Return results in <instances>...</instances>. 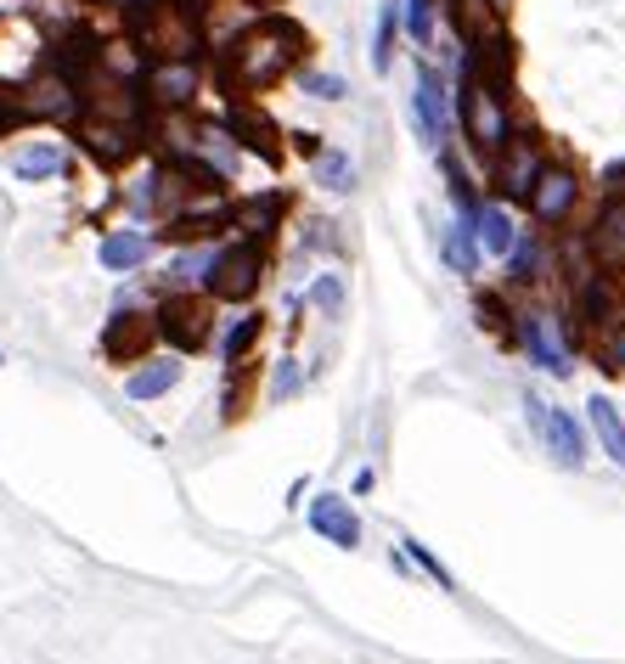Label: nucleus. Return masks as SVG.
Segmentation results:
<instances>
[{
    "mask_svg": "<svg viewBox=\"0 0 625 664\" xmlns=\"http://www.w3.org/2000/svg\"><path fill=\"white\" fill-rule=\"evenodd\" d=\"M259 327H266L259 316H243L232 332H225V360H243V355L254 349V339H259Z\"/></svg>",
    "mask_w": 625,
    "mask_h": 664,
    "instance_id": "nucleus-24",
    "label": "nucleus"
},
{
    "mask_svg": "<svg viewBox=\"0 0 625 664\" xmlns=\"http://www.w3.org/2000/svg\"><path fill=\"white\" fill-rule=\"evenodd\" d=\"M299 57H305L299 23L266 17V23L243 28V35L232 40V51H225V79H232L237 90H266V85H277Z\"/></svg>",
    "mask_w": 625,
    "mask_h": 664,
    "instance_id": "nucleus-1",
    "label": "nucleus"
},
{
    "mask_svg": "<svg viewBox=\"0 0 625 664\" xmlns=\"http://www.w3.org/2000/svg\"><path fill=\"white\" fill-rule=\"evenodd\" d=\"M74 90L69 79H57V85H35V96L23 102V113H40V119H74Z\"/></svg>",
    "mask_w": 625,
    "mask_h": 664,
    "instance_id": "nucleus-15",
    "label": "nucleus"
},
{
    "mask_svg": "<svg viewBox=\"0 0 625 664\" xmlns=\"http://www.w3.org/2000/svg\"><path fill=\"white\" fill-rule=\"evenodd\" d=\"M524 406H530V417H536V428H541V434H547V445H552V456L557 462H564V468H580V434H575V422L564 417V411H547L541 401H524Z\"/></svg>",
    "mask_w": 625,
    "mask_h": 664,
    "instance_id": "nucleus-7",
    "label": "nucleus"
},
{
    "mask_svg": "<svg viewBox=\"0 0 625 664\" xmlns=\"http://www.w3.org/2000/svg\"><path fill=\"white\" fill-rule=\"evenodd\" d=\"M524 339H530V355H536V367H547V372H557V378L569 372L564 349H557V344L547 339V321H530V327H524Z\"/></svg>",
    "mask_w": 625,
    "mask_h": 664,
    "instance_id": "nucleus-20",
    "label": "nucleus"
},
{
    "mask_svg": "<svg viewBox=\"0 0 625 664\" xmlns=\"http://www.w3.org/2000/svg\"><path fill=\"white\" fill-rule=\"evenodd\" d=\"M259 271H266V248H259V237H243L237 248L215 254L209 293L225 298V305H243V298H254V287H259Z\"/></svg>",
    "mask_w": 625,
    "mask_h": 664,
    "instance_id": "nucleus-2",
    "label": "nucleus"
},
{
    "mask_svg": "<svg viewBox=\"0 0 625 664\" xmlns=\"http://www.w3.org/2000/svg\"><path fill=\"white\" fill-rule=\"evenodd\" d=\"M406 28H412L417 46L434 40V12H429V0H406Z\"/></svg>",
    "mask_w": 625,
    "mask_h": 664,
    "instance_id": "nucleus-25",
    "label": "nucleus"
},
{
    "mask_svg": "<svg viewBox=\"0 0 625 664\" xmlns=\"http://www.w3.org/2000/svg\"><path fill=\"white\" fill-rule=\"evenodd\" d=\"M412 119H417V130H422V142H429V147H440V142H445V90H440V79H434L429 69H417Z\"/></svg>",
    "mask_w": 625,
    "mask_h": 664,
    "instance_id": "nucleus-6",
    "label": "nucleus"
},
{
    "mask_svg": "<svg viewBox=\"0 0 625 664\" xmlns=\"http://www.w3.org/2000/svg\"><path fill=\"white\" fill-rule=\"evenodd\" d=\"M445 265H451V271H474V265H479V248H474V237H468V225L463 220H456L451 225V237H445Z\"/></svg>",
    "mask_w": 625,
    "mask_h": 664,
    "instance_id": "nucleus-21",
    "label": "nucleus"
},
{
    "mask_svg": "<svg viewBox=\"0 0 625 664\" xmlns=\"http://www.w3.org/2000/svg\"><path fill=\"white\" fill-rule=\"evenodd\" d=\"M152 339V321L147 316H113L108 332H102V355L108 360H136Z\"/></svg>",
    "mask_w": 625,
    "mask_h": 664,
    "instance_id": "nucleus-9",
    "label": "nucleus"
},
{
    "mask_svg": "<svg viewBox=\"0 0 625 664\" xmlns=\"http://www.w3.org/2000/svg\"><path fill=\"white\" fill-rule=\"evenodd\" d=\"M113 7H136V0H113Z\"/></svg>",
    "mask_w": 625,
    "mask_h": 664,
    "instance_id": "nucleus-34",
    "label": "nucleus"
},
{
    "mask_svg": "<svg viewBox=\"0 0 625 664\" xmlns=\"http://www.w3.org/2000/svg\"><path fill=\"white\" fill-rule=\"evenodd\" d=\"M147 254H152V237H142V231H113V237H102V248H96L102 271H136Z\"/></svg>",
    "mask_w": 625,
    "mask_h": 664,
    "instance_id": "nucleus-10",
    "label": "nucleus"
},
{
    "mask_svg": "<svg viewBox=\"0 0 625 664\" xmlns=\"http://www.w3.org/2000/svg\"><path fill=\"white\" fill-rule=\"evenodd\" d=\"M406 552H412V557H417V563H422V569H429V575H434V580H440V586H451V575H445V569H440V563H434V557H429V552H422V546H417V541H406Z\"/></svg>",
    "mask_w": 625,
    "mask_h": 664,
    "instance_id": "nucleus-31",
    "label": "nucleus"
},
{
    "mask_svg": "<svg viewBox=\"0 0 625 664\" xmlns=\"http://www.w3.org/2000/svg\"><path fill=\"white\" fill-rule=\"evenodd\" d=\"M209 265H215V248H197V254H181L170 265V282L175 287H192V282H209Z\"/></svg>",
    "mask_w": 625,
    "mask_h": 664,
    "instance_id": "nucleus-23",
    "label": "nucleus"
},
{
    "mask_svg": "<svg viewBox=\"0 0 625 664\" xmlns=\"http://www.w3.org/2000/svg\"><path fill=\"white\" fill-rule=\"evenodd\" d=\"M232 130H237V142H243V147H254L259 158H271V163L282 158V152H277V142H271V124H266V119H254V113L232 108Z\"/></svg>",
    "mask_w": 625,
    "mask_h": 664,
    "instance_id": "nucleus-18",
    "label": "nucleus"
},
{
    "mask_svg": "<svg viewBox=\"0 0 625 664\" xmlns=\"http://www.w3.org/2000/svg\"><path fill=\"white\" fill-rule=\"evenodd\" d=\"M310 298H316L321 310H339V305H344V282H339V276H321V282L310 287Z\"/></svg>",
    "mask_w": 625,
    "mask_h": 664,
    "instance_id": "nucleus-28",
    "label": "nucleus"
},
{
    "mask_svg": "<svg viewBox=\"0 0 625 664\" xmlns=\"http://www.w3.org/2000/svg\"><path fill=\"white\" fill-rule=\"evenodd\" d=\"M147 90H152L158 108H186L192 90H197V69H192L186 57H181V62H163V69L147 74Z\"/></svg>",
    "mask_w": 625,
    "mask_h": 664,
    "instance_id": "nucleus-8",
    "label": "nucleus"
},
{
    "mask_svg": "<svg viewBox=\"0 0 625 664\" xmlns=\"http://www.w3.org/2000/svg\"><path fill=\"white\" fill-rule=\"evenodd\" d=\"M293 389H299V372L282 367V372H277V394H293Z\"/></svg>",
    "mask_w": 625,
    "mask_h": 664,
    "instance_id": "nucleus-32",
    "label": "nucleus"
},
{
    "mask_svg": "<svg viewBox=\"0 0 625 664\" xmlns=\"http://www.w3.org/2000/svg\"><path fill=\"white\" fill-rule=\"evenodd\" d=\"M479 316H485V327H497V332L513 327V316H507V305H502L497 293H479Z\"/></svg>",
    "mask_w": 625,
    "mask_h": 664,
    "instance_id": "nucleus-26",
    "label": "nucleus"
},
{
    "mask_svg": "<svg viewBox=\"0 0 625 664\" xmlns=\"http://www.w3.org/2000/svg\"><path fill=\"white\" fill-rule=\"evenodd\" d=\"M609 192H625V163H614V170H609Z\"/></svg>",
    "mask_w": 625,
    "mask_h": 664,
    "instance_id": "nucleus-33",
    "label": "nucleus"
},
{
    "mask_svg": "<svg viewBox=\"0 0 625 664\" xmlns=\"http://www.w3.org/2000/svg\"><path fill=\"white\" fill-rule=\"evenodd\" d=\"M603 367L609 372H625V327L614 332V339H603Z\"/></svg>",
    "mask_w": 625,
    "mask_h": 664,
    "instance_id": "nucleus-30",
    "label": "nucleus"
},
{
    "mask_svg": "<svg viewBox=\"0 0 625 664\" xmlns=\"http://www.w3.org/2000/svg\"><path fill=\"white\" fill-rule=\"evenodd\" d=\"M305 90L321 96V102H339V96H344V79H339V74H305Z\"/></svg>",
    "mask_w": 625,
    "mask_h": 664,
    "instance_id": "nucleus-27",
    "label": "nucleus"
},
{
    "mask_svg": "<svg viewBox=\"0 0 625 664\" xmlns=\"http://www.w3.org/2000/svg\"><path fill=\"white\" fill-rule=\"evenodd\" d=\"M277 214H282V192H266V197H254V204H248V209H243L237 220L248 225V237H266Z\"/></svg>",
    "mask_w": 625,
    "mask_h": 664,
    "instance_id": "nucleus-22",
    "label": "nucleus"
},
{
    "mask_svg": "<svg viewBox=\"0 0 625 664\" xmlns=\"http://www.w3.org/2000/svg\"><path fill=\"white\" fill-rule=\"evenodd\" d=\"M586 422H591V434H598V445L625 468V422H620V411H614V401H586Z\"/></svg>",
    "mask_w": 625,
    "mask_h": 664,
    "instance_id": "nucleus-11",
    "label": "nucleus"
},
{
    "mask_svg": "<svg viewBox=\"0 0 625 664\" xmlns=\"http://www.w3.org/2000/svg\"><path fill=\"white\" fill-rule=\"evenodd\" d=\"M152 332H163L175 349H204V339H209V305L204 298H170V305L158 310V321H152Z\"/></svg>",
    "mask_w": 625,
    "mask_h": 664,
    "instance_id": "nucleus-3",
    "label": "nucleus"
},
{
    "mask_svg": "<svg viewBox=\"0 0 625 664\" xmlns=\"http://www.w3.org/2000/svg\"><path fill=\"white\" fill-rule=\"evenodd\" d=\"M316 181H321L327 192H350V186H355V163H350V152H339V147L316 152Z\"/></svg>",
    "mask_w": 625,
    "mask_h": 664,
    "instance_id": "nucleus-19",
    "label": "nucleus"
},
{
    "mask_svg": "<svg viewBox=\"0 0 625 664\" xmlns=\"http://www.w3.org/2000/svg\"><path fill=\"white\" fill-rule=\"evenodd\" d=\"M62 170V147H28L12 158V175L17 181H51Z\"/></svg>",
    "mask_w": 625,
    "mask_h": 664,
    "instance_id": "nucleus-17",
    "label": "nucleus"
},
{
    "mask_svg": "<svg viewBox=\"0 0 625 664\" xmlns=\"http://www.w3.org/2000/svg\"><path fill=\"white\" fill-rule=\"evenodd\" d=\"M479 248L497 254V259H507L518 248V231H513L507 209H479Z\"/></svg>",
    "mask_w": 625,
    "mask_h": 664,
    "instance_id": "nucleus-14",
    "label": "nucleus"
},
{
    "mask_svg": "<svg viewBox=\"0 0 625 664\" xmlns=\"http://www.w3.org/2000/svg\"><path fill=\"white\" fill-rule=\"evenodd\" d=\"M536 175H541V152H536L530 142H507V158H502V186H507L513 197H524Z\"/></svg>",
    "mask_w": 625,
    "mask_h": 664,
    "instance_id": "nucleus-13",
    "label": "nucleus"
},
{
    "mask_svg": "<svg viewBox=\"0 0 625 664\" xmlns=\"http://www.w3.org/2000/svg\"><path fill=\"white\" fill-rule=\"evenodd\" d=\"M389 40H394V12H383V23H378V46H372V69L378 74L389 69Z\"/></svg>",
    "mask_w": 625,
    "mask_h": 664,
    "instance_id": "nucleus-29",
    "label": "nucleus"
},
{
    "mask_svg": "<svg viewBox=\"0 0 625 664\" xmlns=\"http://www.w3.org/2000/svg\"><path fill=\"white\" fill-rule=\"evenodd\" d=\"M524 197H530V209H536V220H564L569 209H575V197H580V186H575V175L569 170H547V163H541V175L530 181V192H524Z\"/></svg>",
    "mask_w": 625,
    "mask_h": 664,
    "instance_id": "nucleus-4",
    "label": "nucleus"
},
{
    "mask_svg": "<svg viewBox=\"0 0 625 664\" xmlns=\"http://www.w3.org/2000/svg\"><path fill=\"white\" fill-rule=\"evenodd\" d=\"M85 147L102 158V163H124L130 152H136V142H130V130H113V124H90L85 130Z\"/></svg>",
    "mask_w": 625,
    "mask_h": 664,
    "instance_id": "nucleus-16",
    "label": "nucleus"
},
{
    "mask_svg": "<svg viewBox=\"0 0 625 664\" xmlns=\"http://www.w3.org/2000/svg\"><path fill=\"white\" fill-rule=\"evenodd\" d=\"M175 383H181V360H152V367L130 372L124 394H130V401H158V394H170Z\"/></svg>",
    "mask_w": 625,
    "mask_h": 664,
    "instance_id": "nucleus-12",
    "label": "nucleus"
},
{
    "mask_svg": "<svg viewBox=\"0 0 625 664\" xmlns=\"http://www.w3.org/2000/svg\"><path fill=\"white\" fill-rule=\"evenodd\" d=\"M310 529H316V536H327L333 546H344V552L360 546V518L344 507V495H333V490L310 502Z\"/></svg>",
    "mask_w": 625,
    "mask_h": 664,
    "instance_id": "nucleus-5",
    "label": "nucleus"
}]
</instances>
